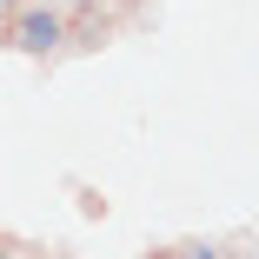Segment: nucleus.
<instances>
[{"label": "nucleus", "mask_w": 259, "mask_h": 259, "mask_svg": "<svg viewBox=\"0 0 259 259\" xmlns=\"http://www.w3.org/2000/svg\"><path fill=\"white\" fill-rule=\"evenodd\" d=\"M186 259H220V252H186Z\"/></svg>", "instance_id": "2"}, {"label": "nucleus", "mask_w": 259, "mask_h": 259, "mask_svg": "<svg viewBox=\"0 0 259 259\" xmlns=\"http://www.w3.org/2000/svg\"><path fill=\"white\" fill-rule=\"evenodd\" d=\"M0 259H7V246H0Z\"/></svg>", "instance_id": "4"}, {"label": "nucleus", "mask_w": 259, "mask_h": 259, "mask_svg": "<svg viewBox=\"0 0 259 259\" xmlns=\"http://www.w3.org/2000/svg\"><path fill=\"white\" fill-rule=\"evenodd\" d=\"M60 33H67V27H60V14H47V7H40V14H20V27H14V40L27 47V54H54Z\"/></svg>", "instance_id": "1"}, {"label": "nucleus", "mask_w": 259, "mask_h": 259, "mask_svg": "<svg viewBox=\"0 0 259 259\" xmlns=\"http://www.w3.org/2000/svg\"><path fill=\"white\" fill-rule=\"evenodd\" d=\"M7 7H14V0H0V20H7Z\"/></svg>", "instance_id": "3"}]
</instances>
